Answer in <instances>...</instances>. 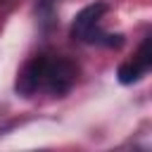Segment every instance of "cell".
Here are the masks:
<instances>
[{
  "label": "cell",
  "mask_w": 152,
  "mask_h": 152,
  "mask_svg": "<svg viewBox=\"0 0 152 152\" xmlns=\"http://www.w3.org/2000/svg\"><path fill=\"white\" fill-rule=\"evenodd\" d=\"M107 10V2H93L88 7H83L76 17H74V24H71V36L74 40H81V43H100V45H109V48H121L124 43V36L116 33H102L100 31V19Z\"/></svg>",
  "instance_id": "cell-1"
},
{
  "label": "cell",
  "mask_w": 152,
  "mask_h": 152,
  "mask_svg": "<svg viewBox=\"0 0 152 152\" xmlns=\"http://www.w3.org/2000/svg\"><path fill=\"white\" fill-rule=\"evenodd\" d=\"M145 71L147 69H152V36L150 38H145L142 43H140V48H138V52H135V57H133Z\"/></svg>",
  "instance_id": "cell-5"
},
{
  "label": "cell",
  "mask_w": 152,
  "mask_h": 152,
  "mask_svg": "<svg viewBox=\"0 0 152 152\" xmlns=\"http://www.w3.org/2000/svg\"><path fill=\"white\" fill-rule=\"evenodd\" d=\"M45 66H48V57L45 55H38V57H31L19 76H17V83H14V90L24 97H31L38 88H43V81H45Z\"/></svg>",
  "instance_id": "cell-3"
},
{
  "label": "cell",
  "mask_w": 152,
  "mask_h": 152,
  "mask_svg": "<svg viewBox=\"0 0 152 152\" xmlns=\"http://www.w3.org/2000/svg\"><path fill=\"white\" fill-rule=\"evenodd\" d=\"M76 76H78V66H76L71 59H66V57L50 59V57H48L43 88H48L52 95H64V93H69L71 86L76 83Z\"/></svg>",
  "instance_id": "cell-2"
},
{
  "label": "cell",
  "mask_w": 152,
  "mask_h": 152,
  "mask_svg": "<svg viewBox=\"0 0 152 152\" xmlns=\"http://www.w3.org/2000/svg\"><path fill=\"white\" fill-rule=\"evenodd\" d=\"M142 74H145V69H142L135 59L121 62V64H119V69H116V78H119V83H124V86H131V83L140 81V76H142Z\"/></svg>",
  "instance_id": "cell-4"
}]
</instances>
